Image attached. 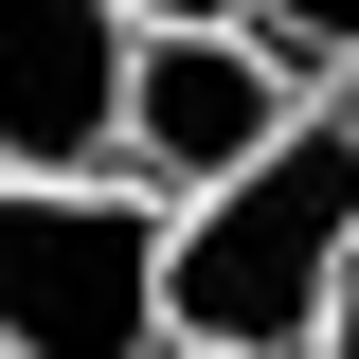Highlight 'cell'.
Wrapping results in <instances>:
<instances>
[{
  "label": "cell",
  "mask_w": 359,
  "mask_h": 359,
  "mask_svg": "<svg viewBox=\"0 0 359 359\" xmlns=\"http://www.w3.org/2000/svg\"><path fill=\"white\" fill-rule=\"evenodd\" d=\"M359 269V90L306 108L233 198H198L162 252V323L180 359H323V306Z\"/></svg>",
  "instance_id": "obj_1"
},
{
  "label": "cell",
  "mask_w": 359,
  "mask_h": 359,
  "mask_svg": "<svg viewBox=\"0 0 359 359\" xmlns=\"http://www.w3.org/2000/svg\"><path fill=\"white\" fill-rule=\"evenodd\" d=\"M180 216L144 180H0V359H180Z\"/></svg>",
  "instance_id": "obj_2"
},
{
  "label": "cell",
  "mask_w": 359,
  "mask_h": 359,
  "mask_svg": "<svg viewBox=\"0 0 359 359\" xmlns=\"http://www.w3.org/2000/svg\"><path fill=\"white\" fill-rule=\"evenodd\" d=\"M306 108H323V90L287 72L252 18H233V36H144L126 54V162H108V180H144L162 216H198V198H233Z\"/></svg>",
  "instance_id": "obj_3"
},
{
  "label": "cell",
  "mask_w": 359,
  "mask_h": 359,
  "mask_svg": "<svg viewBox=\"0 0 359 359\" xmlns=\"http://www.w3.org/2000/svg\"><path fill=\"white\" fill-rule=\"evenodd\" d=\"M126 0H0V180H108L126 162Z\"/></svg>",
  "instance_id": "obj_4"
},
{
  "label": "cell",
  "mask_w": 359,
  "mask_h": 359,
  "mask_svg": "<svg viewBox=\"0 0 359 359\" xmlns=\"http://www.w3.org/2000/svg\"><path fill=\"white\" fill-rule=\"evenodd\" d=\"M252 36H269L287 72L323 90V72H359V0H252Z\"/></svg>",
  "instance_id": "obj_5"
},
{
  "label": "cell",
  "mask_w": 359,
  "mask_h": 359,
  "mask_svg": "<svg viewBox=\"0 0 359 359\" xmlns=\"http://www.w3.org/2000/svg\"><path fill=\"white\" fill-rule=\"evenodd\" d=\"M252 0H126V36H233Z\"/></svg>",
  "instance_id": "obj_6"
},
{
  "label": "cell",
  "mask_w": 359,
  "mask_h": 359,
  "mask_svg": "<svg viewBox=\"0 0 359 359\" xmlns=\"http://www.w3.org/2000/svg\"><path fill=\"white\" fill-rule=\"evenodd\" d=\"M323 359H359V269H341V306H323Z\"/></svg>",
  "instance_id": "obj_7"
}]
</instances>
